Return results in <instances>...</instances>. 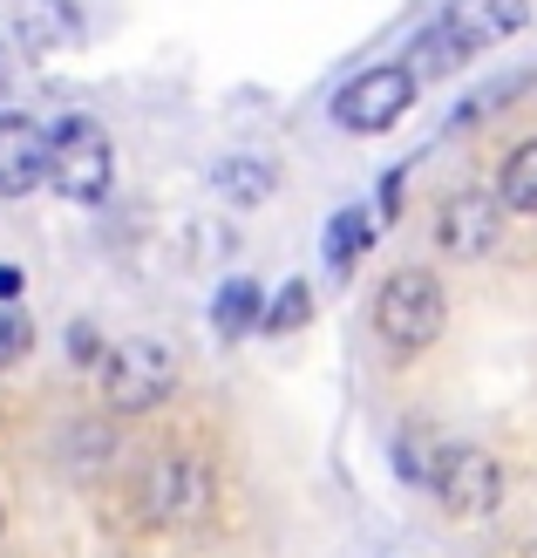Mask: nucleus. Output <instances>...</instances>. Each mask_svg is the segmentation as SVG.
<instances>
[{"instance_id":"7","label":"nucleus","mask_w":537,"mask_h":558,"mask_svg":"<svg viewBox=\"0 0 537 558\" xmlns=\"http://www.w3.org/2000/svg\"><path fill=\"white\" fill-rule=\"evenodd\" d=\"M524 21H530V0H442V14H436L429 27L469 62V54L511 41Z\"/></svg>"},{"instance_id":"2","label":"nucleus","mask_w":537,"mask_h":558,"mask_svg":"<svg viewBox=\"0 0 537 558\" xmlns=\"http://www.w3.org/2000/svg\"><path fill=\"white\" fill-rule=\"evenodd\" d=\"M375 333H381L394 354H422L442 333V287L422 266L388 272L381 293H375Z\"/></svg>"},{"instance_id":"18","label":"nucleus","mask_w":537,"mask_h":558,"mask_svg":"<svg viewBox=\"0 0 537 558\" xmlns=\"http://www.w3.org/2000/svg\"><path fill=\"white\" fill-rule=\"evenodd\" d=\"M21 300V266H0V306Z\"/></svg>"},{"instance_id":"17","label":"nucleus","mask_w":537,"mask_h":558,"mask_svg":"<svg viewBox=\"0 0 537 558\" xmlns=\"http://www.w3.org/2000/svg\"><path fill=\"white\" fill-rule=\"evenodd\" d=\"M69 354L82 361V368H89V361H96V333H89V327H82V320L69 327Z\"/></svg>"},{"instance_id":"12","label":"nucleus","mask_w":537,"mask_h":558,"mask_svg":"<svg viewBox=\"0 0 537 558\" xmlns=\"http://www.w3.org/2000/svg\"><path fill=\"white\" fill-rule=\"evenodd\" d=\"M375 205H347V211H333V226H327V272H354V259L375 245Z\"/></svg>"},{"instance_id":"13","label":"nucleus","mask_w":537,"mask_h":558,"mask_svg":"<svg viewBox=\"0 0 537 558\" xmlns=\"http://www.w3.org/2000/svg\"><path fill=\"white\" fill-rule=\"evenodd\" d=\"M211 184H218L232 205H266V198H272V163H266V157H218V163H211Z\"/></svg>"},{"instance_id":"4","label":"nucleus","mask_w":537,"mask_h":558,"mask_svg":"<svg viewBox=\"0 0 537 558\" xmlns=\"http://www.w3.org/2000/svg\"><path fill=\"white\" fill-rule=\"evenodd\" d=\"M429 484H436V497H442V511L449 518H497V505H503V470H497V457L490 450H476V442H456V450H442L436 463H429Z\"/></svg>"},{"instance_id":"15","label":"nucleus","mask_w":537,"mask_h":558,"mask_svg":"<svg viewBox=\"0 0 537 558\" xmlns=\"http://www.w3.org/2000/svg\"><path fill=\"white\" fill-rule=\"evenodd\" d=\"M306 314H314V287H306V279H286V287H279V300H266L259 327H266V333H293V327H306Z\"/></svg>"},{"instance_id":"10","label":"nucleus","mask_w":537,"mask_h":558,"mask_svg":"<svg viewBox=\"0 0 537 558\" xmlns=\"http://www.w3.org/2000/svg\"><path fill=\"white\" fill-rule=\"evenodd\" d=\"M14 27H21V48L35 54V62H48L54 48H69L82 35V14H75V0H21Z\"/></svg>"},{"instance_id":"1","label":"nucleus","mask_w":537,"mask_h":558,"mask_svg":"<svg viewBox=\"0 0 537 558\" xmlns=\"http://www.w3.org/2000/svg\"><path fill=\"white\" fill-rule=\"evenodd\" d=\"M48 178L69 205H102L109 178H117V150L96 117H62L48 130Z\"/></svg>"},{"instance_id":"5","label":"nucleus","mask_w":537,"mask_h":558,"mask_svg":"<svg viewBox=\"0 0 537 558\" xmlns=\"http://www.w3.org/2000/svg\"><path fill=\"white\" fill-rule=\"evenodd\" d=\"M136 511L150 524H191L211 511V463L205 457H157L136 484Z\"/></svg>"},{"instance_id":"21","label":"nucleus","mask_w":537,"mask_h":558,"mask_svg":"<svg viewBox=\"0 0 537 558\" xmlns=\"http://www.w3.org/2000/svg\"><path fill=\"white\" fill-rule=\"evenodd\" d=\"M0 524H8V511H0Z\"/></svg>"},{"instance_id":"19","label":"nucleus","mask_w":537,"mask_h":558,"mask_svg":"<svg viewBox=\"0 0 537 558\" xmlns=\"http://www.w3.org/2000/svg\"><path fill=\"white\" fill-rule=\"evenodd\" d=\"M0 96H8V48H0Z\"/></svg>"},{"instance_id":"8","label":"nucleus","mask_w":537,"mask_h":558,"mask_svg":"<svg viewBox=\"0 0 537 558\" xmlns=\"http://www.w3.org/2000/svg\"><path fill=\"white\" fill-rule=\"evenodd\" d=\"M48 178V130L21 109H0V198H27Z\"/></svg>"},{"instance_id":"20","label":"nucleus","mask_w":537,"mask_h":558,"mask_svg":"<svg viewBox=\"0 0 537 558\" xmlns=\"http://www.w3.org/2000/svg\"><path fill=\"white\" fill-rule=\"evenodd\" d=\"M524 558H537V545H524Z\"/></svg>"},{"instance_id":"9","label":"nucleus","mask_w":537,"mask_h":558,"mask_svg":"<svg viewBox=\"0 0 537 558\" xmlns=\"http://www.w3.org/2000/svg\"><path fill=\"white\" fill-rule=\"evenodd\" d=\"M436 232H442V253L476 259V253H490V245L503 239V205L484 198V191H456V198H442Z\"/></svg>"},{"instance_id":"14","label":"nucleus","mask_w":537,"mask_h":558,"mask_svg":"<svg viewBox=\"0 0 537 558\" xmlns=\"http://www.w3.org/2000/svg\"><path fill=\"white\" fill-rule=\"evenodd\" d=\"M497 205H503V211L537 218V136L503 157V171H497Z\"/></svg>"},{"instance_id":"11","label":"nucleus","mask_w":537,"mask_h":558,"mask_svg":"<svg viewBox=\"0 0 537 558\" xmlns=\"http://www.w3.org/2000/svg\"><path fill=\"white\" fill-rule=\"evenodd\" d=\"M259 314H266V287H259V279H224L218 300H211V327L224 333V341H245V333L259 327Z\"/></svg>"},{"instance_id":"3","label":"nucleus","mask_w":537,"mask_h":558,"mask_svg":"<svg viewBox=\"0 0 537 558\" xmlns=\"http://www.w3.org/2000/svg\"><path fill=\"white\" fill-rule=\"evenodd\" d=\"M171 381H178V354H171V341H150V333H136V341H123L102 361V396L123 415L157 409L163 396H171Z\"/></svg>"},{"instance_id":"16","label":"nucleus","mask_w":537,"mask_h":558,"mask_svg":"<svg viewBox=\"0 0 537 558\" xmlns=\"http://www.w3.org/2000/svg\"><path fill=\"white\" fill-rule=\"evenodd\" d=\"M27 348V320L21 314H8V320H0V361H14Z\"/></svg>"},{"instance_id":"6","label":"nucleus","mask_w":537,"mask_h":558,"mask_svg":"<svg viewBox=\"0 0 537 558\" xmlns=\"http://www.w3.org/2000/svg\"><path fill=\"white\" fill-rule=\"evenodd\" d=\"M408 102H415L408 69H361V75H347V89L333 96V123L347 136H381L408 117Z\"/></svg>"}]
</instances>
